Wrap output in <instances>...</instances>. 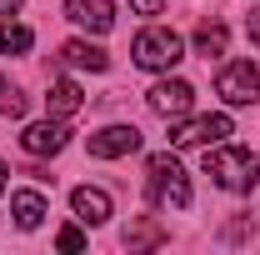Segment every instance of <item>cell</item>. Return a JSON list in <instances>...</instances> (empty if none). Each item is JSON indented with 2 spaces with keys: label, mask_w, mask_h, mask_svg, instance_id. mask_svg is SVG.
<instances>
[{
  "label": "cell",
  "mask_w": 260,
  "mask_h": 255,
  "mask_svg": "<svg viewBox=\"0 0 260 255\" xmlns=\"http://www.w3.org/2000/svg\"><path fill=\"white\" fill-rule=\"evenodd\" d=\"M70 210H75V220H85V225H105L115 210H110V195L95 190V185H75L70 190Z\"/></svg>",
  "instance_id": "30bf717a"
},
{
  "label": "cell",
  "mask_w": 260,
  "mask_h": 255,
  "mask_svg": "<svg viewBox=\"0 0 260 255\" xmlns=\"http://www.w3.org/2000/svg\"><path fill=\"white\" fill-rule=\"evenodd\" d=\"M225 40H230V30L220 25V20H205V25L195 30V50L210 60V55H225Z\"/></svg>",
  "instance_id": "5bb4252c"
},
{
  "label": "cell",
  "mask_w": 260,
  "mask_h": 255,
  "mask_svg": "<svg viewBox=\"0 0 260 255\" xmlns=\"http://www.w3.org/2000/svg\"><path fill=\"white\" fill-rule=\"evenodd\" d=\"M60 60L65 65H80V70H105L110 55H105L100 45H90V40H65V45H60Z\"/></svg>",
  "instance_id": "7c38bea8"
},
{
  "label": "cell",
  "mask_w": 260,
  "mask_h": 255,
  "mask_svg": "<svg viewBox=\"0 0 260 255\" xmlns=\"http://www.w3.org/2000/svg\"><path fill=\"white\" fill-rule=\"evenodd\" d=\"M215 90H220L225 105H255L260 100V70L250 60H235L215 75Z\"/></svg>",
  "instance_id": "277c9868"
},
{
  "label": "cell",
  "mask_w": 260,
  "mask_h": 255,
  "mask_svg": "<svg viewBox=\"0 0 260 255\" xmlns=\"http://www.w3.org/2000/svg\"><path fill=\"white\" fill-rule=\"evenodd\" d=\"M65 20H75L80 30H90V35H105L115 25V5L110 0H65Z\"/></svg>",
  "instance_id": "ba28073f"
},
{
  "label": "cell",
  "mask_w": 260,
  "mask_h": 255,
  "mask_svg": "<svg viewBox=\"0 0 260 255\" xmlns=\"http://www.w3.org/2000/svg\"><path fill=\"white\" fill-rule=\"evenodd\" d=\"M150 110L155 115H170V120H180L185 110L195 105V85L190 80H160V85H150Z\"/></svg>",
  "instance_id": "8992f818"
},
{
  "label": "cell",
  "mask_w": 260,
  "mask_h": 255,
  "mask_svg": "<svg viewBox=\"0 0 260 255\" xmlns=\"http://www.w3.org/2000/svg\"><path fill=\"white\" fill-rule=\"evenodd\" d=\"M5 175H10V170H5V165H0V195H5V185H10V180H5Z\"/></svg>",
  "instance_id": "7402d4cb"
},
{
  "label": "cell",
  "mask_w": 260,
  "mask_h": 255,
  "mask_svg": "<svg viewBox=\"0 0 260 255\" xmlns=\"http://www.w3.org/2000/svg\"><path fill=\"white\" fill-rule=\"evenodd\" d=\"M10 210H15V225L20 230H35V225L45 220V195L40 190H15L10 195Z\"/></svg>",
  "instance_id": "4fadbf2b"
},
{
  "label": "cell",
  "mask_w": 260,
  "mask_h": 255,
  "mask_svg": "<svg viewBox=\"0 0 260 255\" xmlns=\"http://www.w3.org/2000/svg\"><path fill=\"white\" fill-rule=\"evenodd\" d=\"M225 135H235V125H230V115H180L175 120V130H170V140L175 145H220Z\"/></svg>",
  "instance_id": "5b68a950"
},
{
  "label": "cell",
  "mask_w": 260,
  "mask_h": 255,
  "mask_svg": "<svg viewBox=\"0 0 260 255\" xmlns=\"http://www.w3.org/2000/svg\"><path fill=\"white\" fill-rule=\"evenodd\" d=\"M20 5H25V0H0V15H15Z\"/></svg>",
  "instance_id": "44dd1931"
},
{
  "label": "cell",
  "mask_w": 260,
  "mask_h": 255,
  "mask_svg": "<svg viewBox=\"0 0 260 255\" xmlns=\"http://www.w3.org/2000/svg\"><path fill=\"white\" fill-rule=\"evenodd\" d=\"M80 85H75V80H50V95H45V110H50V115H55V120H65V115H75V110H80Z\"/></svg>",
  "instance_id": "8fae6325"
},
{
  "label": "cell",
  "mask_w": 260,
  "mask_h": 255,
  "mask_svg": "<svg viewBox=\"0 0 260 255\" xmlns=\"http://www.w3.org/2000/svg\"><path fill=\"white\" fill-rule=\"evenodd\" d=\"M160 240H165V230L155 220H135L125 230V245H130V250H145V245H160Z\"/></svg>",
  "instance_id": "2e32d148"
},
{
  "label": "cell",
  "mask_w": 260,
  "mask_h": 255,
  "mask_svg": "<svg viewBox=\"0 0 260 255\" xmlns=\"http://www.w3.org/2000/svg\"><path fill=\"white\" fill-rule=\"evenodd\" d=\"M130 55H135L140 70H170V65L185 55V40H180L175 30H165V25H145V30L135 35Z\"/></svg>",
  "instance_id": "3957f363"
},
{
  "label": "cell",
  "mask_w": 260,
  "mask_h": 255,
  "mask_svg": "<svg viewBox=\"0 0 260 255\" xmlns=\"http://www.w3.org/2000/svg\"><path fill=\"white\" fill-rule=\"evenodd\" d=\"M30 45H35V35L25 30V25H15L10 15L0 20V50H5V55H25Z\"/></svg>",
  "instance_id": "9a60e30c"
},
{
  "label": "cell",
  "mask_w": 260,
  "mask_h": 255,
  "mask_svg": "<svg viewBox=\"0 0 260 255\" xmlns=\"http://www.w3.org/2000/svg\"><path fill=\"white\" fill-rule=\"evenodd\" d=\"M145 185H150V200H155L160 210H185V205H190V180H185L180 160L170 155V150L145 160Z\"/></svg>",
  "instance_id": "7a4b0ae2"
},
{
  "label": "cell",
  "mask_w": 260,
  "mask_h": 255,
  "mask_svg": "<svg viewBox=\"0 0 260 255\" xmlns=\"http://www.w3.org/2000/svg\"><path fill=\"white\" fill-rule=\"evenodd\" d=\"M65 140H70V130H65V120H40V125H25V135H20V145L30 150V155H60Z\"/></svg>",
  "instance_id": "9c48e42d"
},
{
  "label": "cell",
  "mask_w": 260,
  "mask_h": 255,
  "mask_svg": "<svg viewBox=\"0 0 260 255\" xmlns=\"http://www.w3.org/2000/svg\"><path fill=\"white\" fill-rule=\"evenodd\" d=\"M205 175L230 195H250L260 180V160L245 150V145H205Z\"/></svg>",
  "instance_id": "6da1fadb"
},
{
  "label": "cell",
  "mask_w": 260,
  "mask_h": 255,
  "mask_svg": "<svg viewBox=\"0 0 260 255\" xmlns=\"http://www.w3.org/2000/svg\"><path fill=\"white\" fill-rule=\"evenodd\" d=\"M0 115H10V120H20V115H25V95H20L5 75H0Z\"/></svg>",
  "instance_id": "e0dca14e"
},
{
  "label": "cell",
  "mask_w": 260,
  "mask_h": 255,
  "mask_svg": "<svg viewBox=\"0 0 260 255\" xmlns=\"http://www.w3.org/2000/svg\"><path fill=\"white\" fill-rule=\"evenodd\" d=\"M140 150V130L135 125H105L90 135V155L95 160H120V155H135Z\"/></svg>",
  "instance_id": "52a82bcc"
},
{
  "label": "cell",
  "mask_w": 260,
  "mask_h": 255,
  "mask_svg": "<svg viewBox=\"0 0 260 255\" xmlns=\"http://www.w3.org/2000/svg\"><path fill=\"white\" fill-rule=\"evenodd\" d=\"M55 245H60V250H70V255H75V250H85V235H80L75 225H65L60 235H55Z\"/></svg>",
  "instance_id": "ac0fdd59"
},
{
  "label": "cell",
  "mask_w": 260,
  "mask_h": 255,
  "mask_svg": "<svg viewBox=\"0 0 260 255\" xmlns=\"http://www.w3.org/2000/svg\"><path fill=\"white\" fill-rule=\"evenodd\" d=\"M245 30H250V45H260V5L245 15Z\"/></svg>",
  "instance_id": "ffe728a7"
},
{
  "label": "cell",
  "mask_w": 260,
  "mask_h": 255,
  "mask_svg": "<svg viewBox=\"0 0 260 255\" xmlns=\"http://www.w3.org/2000/svg\"><path fill=\"white\" fill-rule=\"evenodd\" d=\"M135 5V15H160L165 10V0H130Z\"/></svg>",
  "instance_id": "d6986e66"
}]
</instances>
